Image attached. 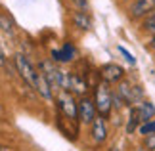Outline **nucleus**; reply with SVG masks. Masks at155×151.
<instances>
[{
	"label": "nucleus",
	"mask_w": 155,
	"mask_h": 151,
	"mask_svg": "<svg viewBox=\"0 0 155 151\" xmlns=\"http://www.w3.org/2000/svg\"><path fill=\"white\" fill-rule=\"evenodd\" d=\"M138 113H140V120L142 123H150L155 117V105L151 101H142L138 105Z\"/></svg>",
	"instance_id": "1a4fd4ad"
},
{
	"label": "nucleus",
	"mask_w": 155,
	"mask_h": 151,
	"mask_svg": "<svg viewBox=\"0 0 155 151\" xmlns=\"http://www.w3.org/2000/svg\"><path fill=\"white\" fill-rule=\"evenodd\" d=\"M73 2H79V0H73Z\"/></svg>",
	"instance_id": "aec40b11"
},
{
	"label": "nucleus",
	"mask_w": 155,
	"mask_h": 151,
	"mask_svg": "<svg viewBox=\"0 0 155 151\" xmlns=\"http://www.w3.org/2000/svg\"><path fill=\"white\" fill-rule=\"evenodd\" d=\"M100 75H102L104 78V82H119L121 78L124 77V71L121 65H117V63H105L102 65V69H100Z\"/></svg>",
	"instance_id": "39448f33"
},
{
	"label": "nucleus",
	"mask_w": 155,
	"mask_h": 151,
	"mask_svg": "<svg viewBox=\"0 0 155 151\" xmlns=\"http://www.w3.org/2000/svg\"><path fill=\"white\" fill-rule=\"evenodd\" d=\"M150 48H151V50H155V37L150 40Z\"/></svg>",
	"instance_id": "f3484780"
},
{
	"label": "nucleus",
	"mask_w": 155,
	"mask_h": 151,
	"mask_svg": "<svg viewBox=\"0 0 155 151\" xmlns=\"http://www.w3.org/2000/svg\"><path fill=\"white\" fill-rule=\"evenodd\" d=\"M92 138H94V142H98V143L105 142V138H107V124H105L104 117H96V119H94V123H92Z\"/></svg>",
	"instance_id": "0eeeda50"
},
{
	"label": "nucleus",
	"mask_w": 155,
	"mask_h": 151,
	"mask_svg": "<svg viewBox=\"0 0 155 151\" xmlns=\"http://www.w3.org/2000/svg\"><path fill=\"white\" fill-rule=\"evenodd\" d=\"M146 147L151 149V151L155 149V134L153 136H146Z\"/></svg>",
	"instance_id": "2eb2a0df"
},
{
	"label": "nucleus",
	"mask_w": 155,
	"mask_h": 151,
	"mask_svg": "<svg viewBox=\"0 0 155 151\" xmlns=\"http://www.w3.org/2000/svg\"><path fill=\"white\" fill-rule=\"evenodd\" d=\"M77 56V50L71 42H65L61 50H54L52 52V59L54 61H59V63H69L71 59Z\"/></svg>",
	"instance_id": "423d86ee"
},
{
	"label": "nucleus",
	"mask_w": 155,
	"mask_h": 151,
	"mask_svg": "<svg viewBox=\"0 0 155 151\" xmlns=\"http://www.w3.org/2000/svg\"><path fill=\"white\" fill-rule=\"evenodd\" d=\"M77 111H79V120L84 124H92L94 119H96V103L90 98H86V96H82L79 100Z\"/></svg>",
	"instance_id": "7ed1b4c3"
},
{
	"label": "nucleus",
	"mask_w": 155,
	"mask_h": 151,
	"mask_svg": "<svg viewBox=\"0 0 155 151\" xmlns=\"http://www.w3.org/2000/svg\"><path fill=\"white\" fill-rule=\"evenodd\" d=\"M94 103H96V111L100 113V117H107L111 113V107H113V94L107 82H98L96 84V90H94Z\"/></svg>",
	"instance_id": "f03ea898"
},
{
	"label": "nucleus",
	"mask_w": 155,
	"mask_h": 151,
	"mask_svg": "<svg viewBox=\"0 0 155 151\" xmlns=\"http://www.w3.org/2000/svg\"><path fill=\"white\" fill-rule=\"evenodd\" d=\"M117 50H119V54H123V57L127 59V61H128L130 65H136V57H134V56H132V54H130V52H128L124 46H119Z\"/></svg>",
	"instance_id": "4468645a"
},
{
	"label": "nucleus",
	"mask_w": 155,
	"mask_h": 151,
	"mask_svg": "<svg viewBox=\"0 0 155 151\" xmlns=\"http://www.w3.org/2000/svg\"><path fill=\"white\" fill-rule=\"evenodd\" d=\"M58 105H59V109H61V113L65 115V117H69L73 120L79 119V111H77V103H75L73 94L63 92L61 96H58Z\"/></svg>",
	"instance_id": "20e7f679"
},
{
	"label": "nucleus",
	"mask_w": 155,
	"mask_h": 151,
	"mask_svg": "<svg viewBox=\"0 0 155 151\" xmlns=\"http://www.w3.org/2000/svg\"><path fill=\"white\" fill-rule=\"evenodd\" d=\"M142 123L140 120V113H138V107H130V113H128V120H127V132L132 134V132L138 128V124Z\"/></svg>",
	"instance_id": "9d476101"
},
{
	"label": "nucleus",
	"mask_w": 155,
	"mask_h": 151,
	"mask_svg": "<svg viewBox=\"0 0 155 151\" xmlns=\"http://www.w3.org/2000/svg\"><path fill=\"white\" fill-rule=\"evenodd\" d=\"M6 63V59H4V52H2V48H0V65Z\"/></svg>",
	"instance_id": "dca6fc26"
},
{
	"label": "nucleus",
	"mask_w": 155,
	"mask_h": 151,
	"mask_svg": "<svg viewBox=\"0 0 155 151\" xmlns=\"http://www.w3.org/2000/svg\"><path fill=\"white\" fill-rule=\"evenodd\" d=\"M14 63H15V69H17V73H19V77L23 78V80H25L27 84H31V86L37 90L42 98L52 100V88H50L48 80H46V77L42 73H38L23 54H15V56H14Z\"/></svg>",
	"instance_id": "f257e3e1"
},
{
	"label": "nucleus",
	"mask_w": 155,
	"mask_h": 151,
	"mask_svg": "<svg viewBox=\"0 0 155 151\" xmlns=\"http://www.w3.org/2000/svg\"><path fill=\"white\" fill-rule=\"evenodd\" d=\"M140 134L142 136H153L155 134V120H150V123H144L140 126Z\"/></svg>",
	"instance_id": "f8f14e48"
},
{
	"label": "nucleus",
	"mask_w": 155,
	"mask_h": 151,
	"mask_svg": "<svg viewBox=\"0 0 155 151\" xmlns=\"http://www.w3.org/2000/svg\"><path fill=\"white\" fill-rule=\"evenodd\" d=\"M75 23L79 29H88L90 27V21H88V17L84 15V11H79V14L75 15Z\"/></svg>",
	"instance_id": "9b49d317"
},
{
	"label": "nucleus",
	"mask_w": 155,
	"mask_h": 151,
	"mask_svg": "<svg viewBox=\"0 0 155 151\" xmlns=\"http://www.w3.org/2000/svg\"><path fill=\"white\" fill-rule=\"evenodd\" d=\"M142 27H144V31H147V33H151L153 37H155V14H153V15H150V17H147V19L144 21V25H142Z\"/></svg>",
	"instance_id": "ddd939ff"
},
{
	"label": "nucleus",
	"mask_w": 155,
	"mask_h": 151,
	"mask_svg": "<svg viewBox=\"0 0 155 151\" xmlns=\"http://www.w3.org/2000/svg\"><path fill=\"white\" fill-rule=\"evenodd\" d=\"M0 151H10V147H6V146H0Z\"/></svg>",
	"instance_id": "a211bd4d"
},
{
	"label": "nucleus",
	"mask_w": 155,
	"mask_h": 151,
	"mask_svg": "<svg viewBox=\"0 0 155 151\" xmlns=\"http://www.w3.org/2000/svg\"><path fill=\"white\" fill-rule=\"evenodd\" d=\"M138 151H147V149H144V147H140V149H138Z\"/></svg>",
	"instance_id": "6ab92c4d"
},
{
	"label": "nucleus",
	"mask_w": 155,
	"mask_h": 151,
	"mask_svg": "<svg viewBox=\"0 0 155 151\" xmlns=\"http://www.w3.org/2000/svg\"><path fill=\"white\" fill-rule=\"evenodd\" d=\"M153 10H155V0H136L130 8V14H132V17H140Z\"/></svg>",
	"instance_id": "6e6552de"
},
{
	"label": "nucleus",
	"mask_w": 155,
	"mask_h": 151,
	"mask_svg": "<svg viewBox=\"0 0 155 151\" xmlns=\"http://www.w3.org/2000/svg\"><path fill=\"white\" fill-rule=\"evenodd\" d=\"M153 151H155V149H153Z\"/></svg>",
	"instance_id": "412c9836"
}]
</instances>
